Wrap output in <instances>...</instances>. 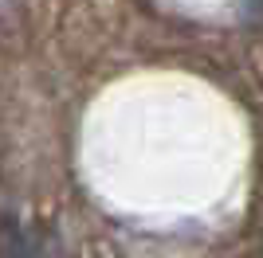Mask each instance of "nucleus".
Returning a JSON list of instances; mask_svg holds the SVG:
<instances>
[{
  "label": "nucleus",
  "mask_w": 263,
  "mask_h": 258,
  "mask_svg": "<svg viewBox=\"0 0 263 258\" xmlns=\"http://www.w3.org/2000/svg\"><path fill=\"white\" fill-rule=\"evenodd\" d=\"M0 258H35L32 243L24 239L20 227H12V223L0 227Z\"/></svg>",
  "instance_id": "f257e3e1"
},
{
  "label": "nucleus",
  "mask_w": 263,
  "mask_h": 258,
  "mask_svg": "<svg viewBox=\"0 0 263 258\" xmlns=\"http://www.w3.org/2000/svg\"><path fill=\"white\" fill-rule=\"evenodd\" d=\"M51 258H67V250H51Z\"/></svg>",
  "instance_id": "f03ea898"
}]
</instances>
